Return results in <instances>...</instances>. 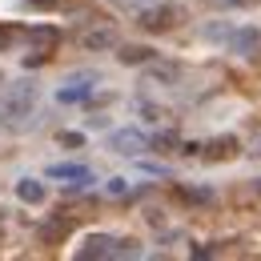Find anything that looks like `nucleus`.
Returning <instances> with one entry per match:
<instances>
[{
	"label": "nucleus",
	"instance_id": "5",
	"mask_svg": "<svg viewBox=\"0 0 261 261\" xmlns=\"http://www.w3.org/2000/svg\"><path fill=\"white\" fill-rule=\"evenodd\" d=\"M109 149H113V153H125V157H141L145 149H153V141L141 129H117L109 137Z\"/></svg>",
	"mask_w": 261,
	"mask_h": 261
},
{
	"label": "nucleus",
	"instance_id": "11",
	"mask_svg": "<svg viewBox=\"0 0 261 261\" xmlns=\"http://www.w3.org/2000/svg\"><path fill=\"white\" fill-rule=\"evenodd\" d=\"M237 145H241L237 137H217V141H209V145H205V157H209V161H225V157L237 153Z\"/></svg>",
	"mask_w": 261,
	"mask_h": 261
},
{
	"label": "nucleus",
	"instance_id": "3",
	"mask_svg": "<svg viewBox=\"0 0 261 261\" xmlns=\"http://www.w3.org/2000/svg\"><path fill=\"white\" fill-rule=\"evenodd\" d=\"M177 20H181V8H177V4H165V0H153V4L141 8V16H137V24H141L145 33H169Z\"/></svg>",
	"mask_w": 261,
	"mask_h": 261
},
{
	"label": "nucleus",
	"instance_id": "20",
	"mask_svg": "<svg viewBox=\"0 0 261 261\" xmlns=\"http://www.w3.org/2000/svg\"><path fill=\"white\" fill-rule=\"evenodd\" d=\"M33 4H40V8H53V4H61V0H33Z\"/></svg>",
	"mask_w": 261,
	"mask_h": 261
},
{
	"label": "nucleus",
	"instance_id": "8",
	"mask_svg": "<svg viewBox=\"0 0 261 261\" xmlns=\"http://www.w3.org/2000/svg\"><path fill=\"white\" fill-rule=\"evenodd\" d=\"M48 177L53 181H68V185H93V169L89 165H48Z\"/></svg>",
	"mask_w": 261,
	"mask_h": 261
},
{
	"label": "nucleus",
	"instance_id": "17",
	"mask_svg": "<svg viewBox=\"0 0 261 261\" xmlns=\"http://www.w3.org/2000/svg\"><path fill=\"white\" fill-rule=\"evenodd\" d=\"M249 153H253V157H261V133H253V137H249Z\"/></svg>",
	"mask_w": 261,
	"mask_h": 261
},
{
	"label": "nucleus",
	"instance_id": "1",
	"mask_svg": "<svg viewBox=\"0 0 261 261\" xmlns=\"http://www.w3.org/2000/svg\"><path fill=\"white\" fill-rule=\"evenodd\" d=\"M81 261H100V257H141V245L133 237H113V233H89L85 245L76 249Z\"/></svg>",
	"mask_w": 261,
	"mask_h": 261
},
{
	"label": "nucleus",
	"instance_id": "16",
	"mask_svg": "<svg viewBox=\"0 0 261 261\" xmlns=\"http://www.w3.org/2000/svg\"><path fill=\"white\" fill-rule=\"evenodd\" d=\"M81 141H85L81 133H61V145H81Z\"/></svg>",
	"mask_w": 261,
	"mask_h": 261
},
{
	"label": "nucleus",
	"instance_id": "7",
	"mask_svg": "<svg viewBox=\"0 0 261 261\" xmlns=\"http://www.w3.org/2000/svg\"><path fill=\"white\" fill-rule=\"evenodd\" d=\"M81 44L93 48V53H100V48H117L121 40H117V29H113V24H93V29L81 33Z\"/></svg>",
	"mask_w": 261,
	"mask_h": 261
},
{
	"label": "nucleus",
	"instance_id": "19",
	"mask_svg": "<svg viewBox=\"0 0 261 261\" xmlns=\"http://www.w3.org/2000/svg\"><path fill=\"white\" fill-rule=\"evenodd\" d=\"M229 8H249V4H261V0H225Z\"/></svg>",
	"mask_w": 261,
	"mask_h": 261
},
{
	"label": "nucleus",
	"instance_id": "14",
	"mask_svg": "<svg viewBox=\"0 0 261 261\" xmlns=\"http://www.w3.org/2000/svg\"><path fill=\"white\" fill-rule=\"evenodd\" d=\"M229 33H233L229 24H205V29H201V36H205V40H221V44L229 40Z\"/></svg>",
	"mask_w": 261,
	"mask_h": 261
},
{
	"label": "nucleus",
	"instance_id": "10",
	"mask_svg": "<svg viewBox=\"0 0 261 261\" xmlns=\"http://www.w3.org/2000/svg\"><path fill=\"white\" fill-rule=\"evenodd\" d=\"M153 57H157V53H153L149 44H121V48H117V61H121V65H149Z\"/></svg>",
	"mask_w": 261,
	"mask_h": 261
},
{
	"label": "nucleus",
	"instance_id": "6",
	"mask_svg": "<svg viewBox=\"0 0 261 261\" xmlns=\"http://www.w3.org/2000/svg\"><path fill=\"white\" fill-rule=\"evenodd\" d=\"M225 48L233 53V57H257V53H261V29H253V24L233 29L229 40H225Z\"/></svg>",
	"mask_w": 261,
	"mask_h": 261
},
{
	"label": "nucleus",
	"instance_id": "18",
	"mask_svg": "<svg viewBox=\"0 0 261 261\" xmlns=\"http://www.w3.org/2000/svg\"><path fill=\"white\" fill-rule=\"evenodd\" d=\"M8 44H12V29H0V53H4Z\"/></svg>",
	"mask_w": 261,
	"mask_h": 261
},
{
	"label": "nucleus",
	"instance_id": "12",
	"mask_svg": "<svg viewBox=\"0 0 261 261\" xmlns=\"http://www.w3.org/2000/svg\"><path fill=\"white\" fill-rule=\"evenodd\" d=\"M33 40H36V48H40V57H48V53L57 48L61 33H57V29H33Z\"/></svg>",
	"mask_w": 261,
	"mask_h": 261
},
{
	"label": "nucleus",
	"instance_id": "2",
	"mask_svg": "<svg viewBox=\"0 0 261 261\" xmlns=\"http://www.w3.org/2000/svg\"><path fill=\"white\" fill-rule=\"evenodd\" d=\"M36 105V85L33 81H20V85H8V93L0 100V121H20L29 117Z\"/></svg>",
	"mask_w": 261,
	"mask_h": 261
},
{
	"label": "nucleus",
	"instance_id": "21",
	"mask_svg": "<svg viewBox=\"0 0 261 261\" xmlns=\"http://www.w3.org/2000/svg\"><path fill=\"white\" fill-rule=\"evenodd\" d=\"M113 4H129V0H113Z\"/></svg>",
	"mask_w": 261,
	"mask_h": 261
},
{
	"label": "nucleus",
	"instance_id": "15",
	"mask_svg": "<svg viewBox=\"0 0 261 261\" xmlns=\"http://www.w3.org/2000/svg\"><path fill=\"white\" fill-rule=\"evenodd\" d=\"M105 193H109V197H125V193H129V181H125V177H109Z\"/></svg>",
	"mask_w": 261,
	"mask_h": 261
},
{
	"label": "nucleus",
	"instance_id": "13",
	"mask_svg": "<svg viewBox=\"0 0 261 261\" xmlns=\"http://www.w3.org/2000/svg\"><path fill=\"white\" fill-rule=\"evenodd\" d=\"M149 76L161 81V85H173V81H177V68L173 65H153V61H149Z\"/></svg>",
	"mask_w": 261,
	"mask_h": 261
},
{
	"label": "nucleus",
	"instance_id": "4",
	"mask_svg": "<svg viewBox=\"0 0 261 261\" xmlns=\"http://www.w3.org/2000/svg\"><path fill=\"white\" fill-rule=\"evenodd\" d=\"M93 89H97V72H76L57 89V100L61 105H81V100L93 97Z\"/></svg>",
	"mask_w": 261,
	"mask_h": 261
},
{
	"label": "nucleus",
	"instance_id": "9",
	"mask_svg": "<svg viewBox=\"0 0 261 261\" xmlns=\"http://www.w3.org/2000/svg\"><path fill=\"white\" fill-rule=\"evenodd\" d=\"M16 197H20L24 205H40V201L48 197V189H44V181H36V177H20V181H16Z\"/></svg>",
	"mask_w": 261,
	"mask_h": 261
}]
</instances>
